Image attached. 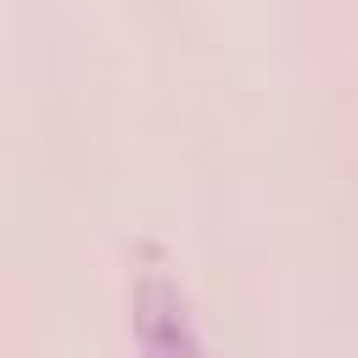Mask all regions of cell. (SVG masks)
<instances>
[{
    "instance_id": "obj_1",
    "label": "cell",
    "mask_w": 358,
    "mask_h": 358,
    "mask_svg": "<svg viewBox=\"0 0 358 358\" xmlns=\"http://www.w3.org/2000/svg\"><path fill=\"white\" fill-rule=\"evenodd\" d=\"M129 330L140 358H207L190 296L157 246H140L129 263Z\"/></svg>"
}]
</instances>
